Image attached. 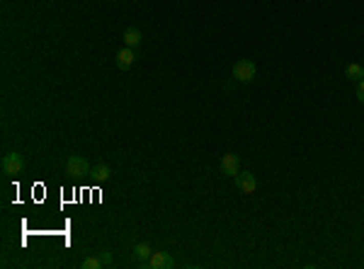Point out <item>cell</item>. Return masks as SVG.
Masks as SVG:
<instances>
[{"instance_id":"obj_1","label":"cell","mask_w":364,"mask_h":269,"mask_svg":"<svg viewBox=\"0 0 364 269\" xmlns=\"http://www.w3.org/2000/svg\"><path fill=\"white\" fill-rule=\"evenodd\" d=\"M90 163L83 158V155H71V158L66 160V172L71 177H88L90 175Z\"/></svg>"},{"instance_id":"obj_2","label":"cell","mask_w":364,"mask_h":269,"mask_svg":"<svg viewBox=\"0 0 364 269\" xmlns=\"http://www.w3.org/2000/svg\"><path fill=\"white\" fill-rule=\"evenodd\" d=\"M255 71H258L255 63L248 61V58H243V61H238L233 65V78L238 83H250V80H255Z\"/></svg>"},{"instance_id":"obj_3","label":"cell","mask_w":364,"mask_h":269,"mask_svg":"<svg viewBox=\"0 0 364 269\" xmlns=\"http://www.w3.org/2000/svg\"><path fill=\"white\" fill-rule=\"evenodd\" d=\"M3 172L5 175H10V177H15V175H19L22 172V167H25V158L19 155V153H8L5 158H3Z\"/></svg>"},{"instance_id":"obj_4","label":"cell","mask_w":364,"mask_h":269,"mask_svg":"<svg viewBox=\"0 0 364 269\" xmlns=\"http://www.w3.org/2000/svg\"><path fill=\"white\" fill-rule=\"evenodd\" d=\"M235 185H238V189H241L243 194H252L258 189V182H255L252 172H238L235 175Z\"/></svg>"},{"instance_id":"obj_5","label":"cell","mask_w":364,"mask_h":269,"mask_svg":"<svg viewBox=\"0 0 364 269\" xmlns=\"http://www.w3.org/2000/svg\"><path fill=\"white\" fill-rule=\"evenodd\" d=\"M146 264H148L151 269H168V267H173V264H175V260L170 257L168 252H153Z\"/></svg>"},{"instance_id":"obj_6","label":"cell","mask_w":364,"mask_h":269,"mask_svg":"<svg viewBox=\"0 0 364 269\" xmlns=\"http://www.w3.org/2000/svg\"><path fill=\"white\" fill-rule=\"evenodd\" d=\"M117 68H121V71H129L131 65L136 63V56H134V49H129V47H124L121 51H117Z\"/></svg>"},{"instance_id":"obj_7","label":"cell","mask_w":364,"mask_h":269,"mask_svg":"<svg viewBox=\"0 0 364 269\" xmlns=\"http://www.w3.org/2000/svg\"><path fill=\"white\" fill-rule=\"evenodd\" d=\"M221 172L228 177H235L238 175V155L233 153H226L224 158H221Z\"/></svg>"},{"instance_id":"obj_8","label":"cell","mask_w":364,"mask_h":269,"mask_svg":"<svg viewBox=\"0 0 364 269\" xmlns=\"http://www.w3.org/2000/svg\"><path fill=\"white\" fill-rule=\"evenodd\" d=\"M110 175H112V170L104 165V163H100V165H95L90 170V177H93V182H97V185H104L110 180Z\"/></svg>"},{"instance_id":"obj_9","label":"cell","mask_w":364,"mask_h":269,"mask_svg":"<svg viewBox=\"0 0 364 269\" xmlns=\"http://www.w3.org/2000/svg\"><path fill=\"white\" fill-rule=\"evenodd\" d=\"M143 41V37H141V32L136 27H131L124 32V47H129V49H136Z\"/></svg>"},{"instance_id":"obj_10","label":"cell","mask_w":364,"mask_h":269,"mask_svg":"<svg viewBox=\"0 0 364 269\" xmlns=\"http://www.w3.org/2000/svg\"><path fill=\"white\" fill-rule=\"evenodd\" d=\"M134 255H136L141 262H148V257L153 255V250H151L148 242H139V245H134Z\"/></svg>"},{"instance_id":"obj_11","label":"cell","mask_w":364,"mask_h":269,"mask_svg":"<svg viewBox=\"0 0 364 269\" xmlns=\"http://www.w3.org/2000/svg\"><path fill=\"white\" fill-rule=\"evenodd\" d=\"M345 75L350 78V80H357V83H359V80L364 78V68L359 63H350L345 68Z\"/></svg>"},{"instance_id":"obj_12","label":"cell","mask_w":364,"mask_h":269,"mask_svg":"<svg viewBox=\"0 0 364 269\" xmlns=\"http://www.w3.org/2000/svg\"><path fill=\"white\" fill-rule=\"evenodd\" d=\"M102 264H104V262H102V260H97V257H88V260L83 262V267H85V269H100Z\"/></svg>"},{"instance_id":"obj_13","label":"cell","mask_w":364,"mask_h":269,"mask_svg":"<svg viewBox=\"0 0 364 269\" xmlns=\"http://www.w3.org/2000/svg\"><path fill=\"white\" fill-rule=\"evenodd\" d=\"M357 100L364 104V78L359 80V85H357Z\"/></svg>"},{"instance_id":"obj_14","label":"cell","mask_w":364,"mask_h":269,"mask_svg":"<svg viewBox=\"0 0 364 269\" xmlns=\"http://www.w3.org/2000/svg\"><path fill=\"white\" fill-rule=\"evenodd\" d=\"M102 262H104V264H112V255H110V252H104V255H102Z\"/></svg>"}]
</instances>
